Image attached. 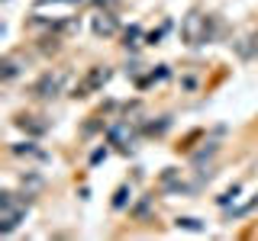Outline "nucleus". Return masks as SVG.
Here are the masks:
<instances>
[{"label": "nucleus", "instance_id": "nucleus-1", "mask_svg": "<svg viewBox=\"0 0 258 241\" xmlns=\"http://www.w3.org/2000/svg\"><path fill=\"white\" fill-rule=\"evenodd\" d=\"M181 36H184L187 45H203L213 36V23H210V16H203V13H187L184 23H181Z\"/></svg>", "mask_w": 258, "mask_h": 241}, {"label": "nucleus", "instance_id": "nucleus-2", "mask_svg": "<svg viewBox=\"0 0 258 241\" xmlns=\"http://www.w3.org/2000/svg\"><path fill=\"white\" fill-rule=\"evenodd\" d=\"M26 216V203L13 193H0V232H13Z\"/></svg>", "mask_w": 258, "mask_h": 241}, {"label": "nucleus", "instance_id": "nucleus-3", "mask_svg": "<svg viewBox=\"0 0 258 241\" xmlns=\"http://www.w3.org/2000/svg\"><path fill=\"white\" fill-rule=\"evenodd\" d=\"M68 78H71V74L62 71V68H55V71H45L42 78L36 80V96H42V100H49V96H58V93L65 90Z\"/></svg>", "mask_w": 258, "mask_h": 241}, {"label": "nucleus", "instance_id": "nucleus-4", "mask_svg": "<svg viewBox=\"0 0 258 241\" xmlns=\"http://www.w3.org/2000/svg\"><path fill=\"white\" fill-rule=\"evenodd\" d=\"M107 80H110V68H91V71H87V78L78 84V93H74V96H87V93H94L97 87H104Z\"/></svg>", "mask_w": 258, "mask_h": 241}, {"label": "nucleus", "instance_id": "nucleus-5", "mask_svg": "<svg viewBox=\"0 0 258 241\" xmlns=\"http://www.w3.org/2000/svg\"><path fill=\"white\" fill-rule=\"evenodd\" d=\"M91 29L97 32V36H117V29H120V23H117V16H113L110 10H100L97 16H94V23H91Z\"/></svg>", "mask_w": 258, "mask_h": 241}, {"label": "nucleus", "instance_id": "nucleus-6", "mask_svg": "<svg viewBox=\"0 0 258 241\" xmlns=\"http://www.w3.org/2000/svg\"><path fill=\"white\" fill-rule=\"evenodd\" d=\"M110 142L117 145V148H129V145L135 142V129L129 126V122H113L110 126Z\"/></svg>", "mask_w": 258, "mask_h": 241}, {"label": "nucleus", "instance_id": "nucleus-7", "mask_svg": "<svg viewBox=\"0 0 258 241\" xmlns=\"http://www.w3.org/2000/svg\"><path fill=\"white\" fill-rule=\"evenodd\" d=\"M87 3V0H36V10H45V6H52V10H58L62 16H71L74 6Z\"/></svg>", "mask_w": 258, "mask_h": 241}, {"label": "nucleus", "instance_id": "nucleus-8", "mask_svg": "<svg viewBox=\"0 0 258 241\" xmlns=\"http://www.w3.org/2000/svg\"><path fill=\"white\" fill-rule=\"evenodd\" d=\"M19 126H23V129H29V132H45V129H49V126H45V122H32V119H19Z\"/></svg>", "mask_w": 258, "mask_h": 241}, {"label": "nucleus", "instance_id": "nucleus-9", "mask_svg": "<svg viewBox=\"0 0 258 241\" xmlns=\"http://www.w3.org/2000/svg\"><path fill=\"white\" fill-rule=\"evenodd\" d=\"M16 71H19V68H16V61H13V58H6V61H3V80L16 78Z\"/></svg>", "mask_w": 258, "mask_h": 241}, {"label": "nucleus", "instance_id": "nucleus-10", "mask_svg": "<svg viewBox=\"0 0 258 241\" xmlns=\"http://www.w3.org/2000/svg\"><path fill=\"white\" fill-rule=\"evenodd\" d=\"M178 225H181V229H191V232H200V229H203L197 219H178Z\"/></svg>", "mask_w": 258, "mask_h": 241}, {"label": "nucleus", "instance_id": "nucleus-11", "mask_svg": "<svg viewBox=\"0 0 258 241\" xmlns=\"http://www.w3.org/2000/svg\"><path fill=\"white\" fill-rule=\"evenodd\" d=\"M13 151H16V155H36V158H42V151H36L32 145H16Z\"/></svg>", "mask_w": 258, "mask_h": 241}, {"label": "nucleus", "instance_id": "nucleus-12", "mask_svg": "<svg viewBox=\"0 0 258 241\" xmlns=\"http://www.w3.org/2000/svg\"><path fill=\"white\" fill-rule=\"evenodd\" d=\"M126 196H129V190L123 187V190H120V193H117V199H113V206H117V209H120V206H123V203H126Z\"/></svg>", "mask_w": 258, "mask_h": 241}, {"label": "nucleus", "instance_id": "nucleus-13", "mask_svg": "<svg viewBox=\"0 0 258 241\" xmlns=\"http://www.w3.org/2000/svg\"><path fill=\"white\" fill-rule=\"evenodd\" d=\"M139 32H142V29H139V26H132V29H129V32H126V42H129V39H139Z\"/></svg>", "mask_w": 258, "mask_h": 241}, {"label": "nucleus", "instance_id": "nucleus-14", "mask_svg": "<svg viewBox=\"0 0 258 241\" xmlns=\"http://www.w3.org/2000/svg\"><path fill=\"white\" fill-rule=\"evenodd\" d=\"M100 3H107V6H113V3H117V0H100Z\"/></svg>", "mask_w": 258, "mask_h": 241}]
</instances>
